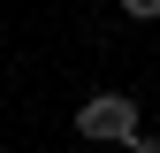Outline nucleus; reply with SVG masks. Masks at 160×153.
<instances>
[{
	"mask_svg": "<svg viewBox=\"0 0 160 153\" xmlns=\"http://www.w3.org/2000/svg\"><path fill=\"white\" fill-rule=\"evenodd\" d=\"M137 130H145V115H137L130 92H92V100L76 107V138L84 145H130Z\"/></svg>",
	"mask_w": 160,
	"mask_h": 153,
	"instance_id": "f257e3e1",
	"label": "nucleus"
},
{
	"mask_svg": "<svg viewBox=\"0 0 160 153\" xmlns=\"http://www.w3.org/2000/svg\"><path fill=\"white\" fill-rule=\"evenodd\" d=\"M122 15H130V23H152V15H160V0H122Z\"/></svg>",
	"mask_w": 160,
	"mask_h": 153,
	"instance_id": "f03ea898",
	"label": "nucleus"
},
{
	"mask_svg": "<svg viewBox=\"0 0 160 153\" xmlns=\"http://www.w3.org/2000/svg\"><path fill=\"white\" fill-rule=\"evenodd\" d=\"M130 153H160V138H152V130H137V138H130Z\"/></svg>",
	"mask_w": 160,
	"mask_h": 153,
	"instance_id": "7ed1b4c3",
	"label": "nucleus"
},
{
	"mask_svg": "<svg viewBox=\"0 0 160 153\" xmlns=\"http://www.w3.org/2000/svg\"><path fill=\"white\" fill-rule=\"evenodd\" d=\"M76 153H92V145H76Z\"/></svg>",
	"mask_w": 160,
	"mask_h": 153,
	"instance_id": "20e7f679",
	"label": "nucleus"
}]
</instances>
